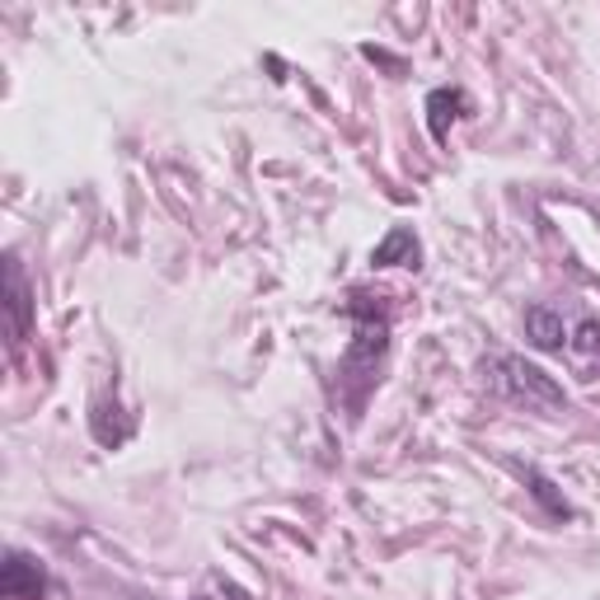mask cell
I'll use <instances>...</instances> for the list:
<instances>
[{
    "instance_id": "obj_6",
    "label": "cell",
    "mask_w": 600,
    "mask_h": 600,
    "mask_svg": "<svg viewBox=\"0 0 600 600\" xmlns=\"http://www.w3.org/2000/svg\"><path fill=\"white\" fill-rule=\"evenodd\" d=\"M470 114V95L464 90H432L427 95V127H432V137L436 141H446V131L455 118Z\"/></svg>"
},
{
    "instance_id": "obj_7",
    "label": "cell",
    "mask_w": 600,
    "mask_h": 600,
    "mask_svg": "<svg viewBox=\"0 0 600 600\" xmlns=\"http://www.w3.org/2000/svg\"><path fill=\"white\" fill-rule=\"evenodd\" d=\"M568 347H572V357H582V362L600 357V324L596 319H582V324H577V333L568 338Z\"/></svg>"
},
{
    "instance_id": "obj_2",
    "label": "cell",
    "mask_w": 600,
    "mask_h": 600,
    "mask_svg": "<svg viewBox=\"0 0 600 600\" xmlns=\"http://www.w3.org/2000/svg\"><path fill=\"white\" fill-rule=\"evenodd\" d=\"M42 591H48V572H42V563L24 549H10L6 568H0V596L6 600H38Z\"/></svg>"
},
{
    "instance_id": "obj_3",
    "label": "cell",
    "mask_w": 600,
    "mask_h": 600,
    "mask_svg": "<svg viewBox=\"0 0 600 600\" xmlns=\"http://www.w3.org/2000/svg\"><path fill=\"white\" fill-rule=\"evenodd\" d=\"M6 309H10V347H24L29 328H33V296H29V277L19 268V258H6Z\"/></svg>"
},
{
    "instance_id": "obj_1",
    "label": "cell",
    "mask_w": 600,
    "mask_h": 600,
    "mask_svg": "<svg viewBox=\"0 0 600 600\" xmlns=\"http://www.w3.org/2000/svg\"><path fill=\"white\" fill-rule=\"evenodd\" d=\"M488 375H493V385L511 399H525V404H535V409H563L568 404V394L563 385L553 381V375H544L540 366H530L521 357H493V366H483Z\"/></svg>"
},
{
    "instance_id": "obj_4",
    "label": "cell",
    "mask_w": 600,
    "mask_h": 600,
    "mask_svg": "<svg viewBox=\"0 0 600 600\" xmlns=\"http://www.w3.org/2000/svg\"><path fill=\"white\" fill-rule=\"evenodd\" d=\"M525 338L535 343L540 352H563V347H568L563 315H553L549 305H530V309H525Z\"/></svg>"
},
{
    "instance_id": "obj_8",
    "label": "cell",
    "mask_w": 600,
    "mask_h": 600,
    "mask_svg": "<svg viewBox=\"0 0 600 600\" xmlns=\"http://www.w3.org/2000/svg\"><path fill=\"white\" fill-rule=\"evenodd\" d=\"M525 479H530V493H535L549 511H553V517H572V511H568V502L563 498H553V483L544 479V474H535V470H525Z\"/></svg>"
},
{
    "instance_id": "obj_5",
    "label": "cell",
    "mask_w": 600,
    "mask_h": 600,
    "mask_svg": "<svg viewBox=\"0 0 600 600\" xmlns=\"http://www.w3.org/2000/svg\"><path fill=\"white\" fill-rule=\"evenodd\" d=\"M371 263H375V268H417V235L409 226H394L371 249Z\"/></svg>"
}]
</instances>
